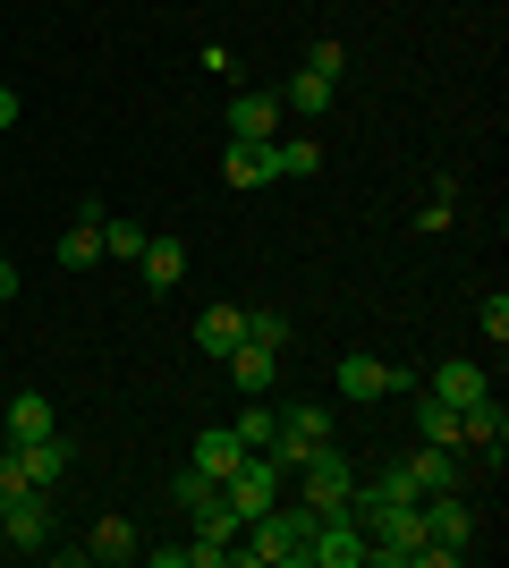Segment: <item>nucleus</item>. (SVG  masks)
Returning <instances> with one entry per match:
<instances>
[{
	"instance_id": "obj_1",
	"label": "nucleus",
	"mask_w": 509,
	"mask_h": 568,
	"mask_svg": "<svg viewBox=\"0 0 509 568\" xmlns=\"http://www.w3.org/2000/svg\"><path fill=\"white\" fill-rule=\"evenodd\" d=\"M323 442H339V433H332V407H297V399H289V416L272 425L264 458H272V467H281V475H297V467H306V458L323 450Z\"/></svg>"
},
{
	"instance_id": "obj_2",
	"label": "nucleus",
	"mask_w": 509,
	"mask_h": 568,
	"mask_svg": "<svg viewBox=\"0 0 509 568\" xmlns=\"http://www.w3.org/2000/svg\"><path fill=\"white\" fill-rule=\"evenodd\" d=\"M281 493H289V475L272 467L264 450H246L238 467L221 475V500H230V509H238V526H255V518H264V509H272V500H281Z\"/></svg>"
},
{
	"instance_id": "obj_3",
	"label": "nucleus",
	"mask_w": 509,
	"mask_h": 568,
	"mask_svg": "<svg viewBox=\"0 0 509 568\" xmlns=\"http://www.w3.org/2000/svg\"><path fill=\"white\" fill-rule=\"evenodd\" d=\"M348 484H357V467H348V450L339 442H323L306 467H297V500L315 509V518H332V509H348Z\"/></svg>"
},
{
	"instance_id": "obj_4",
	"label": "nucleus",
	"mask_w": 509,
	"mask_h": 568,
	"mask_svg": "<svg viewBox=\"0 0 509 568\" xmlns=\"http://www.w3.org/2000/svg\"><path fill=\"white\" fill-rule=\"evenodd\" d=\"M416 518H425V544H441L450 560H467V535H476L467 493H425V500H416Z\"/></svg>"
},
{
	"instance_id": "obj_5",
	"label": "nucleus",
	"mask_w": 509,
	"mask_h": 568,
	"mask_svg": "<svg viewBox=\"0 0 509 568\" xmlns=\"http://www.w3.org/2000/svg\"><path fill=\"white\" fill-rule=\"evenodd\" d=\"M339 399H399V390H416L408 365H383V356H339Z\"/></svg>"
},
{
	"instance_id": "obj_6",
	"label": "nucleus",
	"mask_w": 509,
	"mask_h": 568,
	"mask_svg": "<svg viewBox=\"0 0 509 568\" xmlns=\"http://www.w3.org/2000/svg\"><path fill=\"white\" fill-rule=\"evenodd\" d=\"M69 467H77L69 433H43V442H18V475H26V493H60V484H69Z\"/></svg>"
},
{
	"instance_id": "obj_7",
	"label": "nucleus",
	"mask_w": 509,
	"mask_h": 568,
	"mask_svg": "<svg viewBox=\"0 0 509 568\" xmlns=\"http://www.w3.org/2000/svg\"><path fill=\"white\" fill-rule=\"evenodd\" d=\"M306 568H365V526L348 509H332L315 526V544H306Z\"/></svg>"
},
{
	"instance_id": "obj_8",
	"label": "nucleus",
	"mask_w": 509,
	"mask_h": 568,
	"mask_svg": "<svg viewBox=\"0 0 509 568\" xmlns=\"http://www.w3.org/2000/svg\"><path fill=\"white\" fill-rule=\"evenodd\" d=\"M51 493H18L9 509H0V544H18V551H51Z\"/></svg>"
},
{
	"instance_id": "obj_9",
	"label": "nucleus",
	"mask_w": 509,
	"mask_h": 568,
	"mask_svg": "<svg viewBox=\"0 0 509 568\" xmlns=\"http://www.w3.org/2000/svg\"><path fill=\"white\" fill-rule=\"evenodd\" d=\"M416 390H434L441 407H476V399L492 390V382H485V365H476V356H441V365H434L425 382H416Z\"/></svg>"
},
{
	"instance_id": "obj_10",
	"label": "nucleus",
	"mask_w": 509,
	"mask_h": 568,
	"mask_svg": "<svg viewBox=\"0 0 509 568\" xmlns=\"http://www.w3.org/2000/svg\"><path fill=\"white\" fill-rule=\"evenodd\" d=\"M221 179H230V187H264V179H281L272 136H230V144H221Z\"/></svg>"
},
{
	"instance_id": "obj_11",
	"label": "nucleus",
	"mask_w": 509,
	"mask_h": 568,
	"mask_svg": "<svg viewBox=\"0 0 509 568\" xmlns=\"http://www.w3.org/2000/svg\"><path fill=\"white\" fill-rule=\"evenodd\" d=\"M136 272H145V288H153V297H170V288H179V281H187V237H145V246H136Z\"/></svg>"
},
{
	"instance_id": "obj_12",
	"label": "nucleus",
	"mask_w": 509,
	"mask_h": 568,
	"mask_svg": "<svg viewBox=\"0 0 509 568\" xmlns=\"http://www.w3.org/2000/svg\"><path fill=\"white\" fill-rule=\"evenodd\" d=\"M281 94H255V85H238L230 94V136H281Z\"/></svg>"
},
{
	"instance_id": "obj_13",
	"label": "nucleus",
	"mask_w": 509,
	"mask_h": 568,
	"mask_svg": "<svg viewBox=\"0 0 509 568\" xmlns=\"http://www.w3.org/2000/svg\"><path fill=\"white\" fill-rule=\"evenodd\" d=\"M0 425H9V450H18V442H43V433H60V416H51L43 390H18V399L0 407Z\"/></svg>"
},
{
	"instance_id": "obj_14",
	"label": "nucleus",
	"mask_w": 509,
	"mask_h": 568,
	"mask_svg": "<svg viewBox=\"0 0 509 568\" xmlns=\"http://www.w3.org/2000/svg\"><path fill=\"white\" fill-rule=\"evenodd\" d=\"M221 365H230V382H238L246 399H264L272 382H281V356H272V348H255V339H238V348L221 356Z\"/></svg>"
},
{
	"instance_id": "obj_15",
	"label": "nucleus",
	"mask_w": 509,
	"mask_h": 568,
	"mask_svg": "<svg viewBox=\"0 0 509 568\" xmlns=\"http://www.w3.org/2000/svg\"><path fill=\"white\" fill-rule=\"evenodd\" d=\"M136 551H145V535H136L128 518H94V526H85V560L120 568V560H136Z\"/></svg>"
},
{
	"instance_id": "obj_16",
	"label": "nucleus",
	"mask_w": 509,
	"mask_h": 568,
	"mask_svg": "<svg viewBox=\"0 0 509 568\" xmlns=\"http://www.w3.org/2000/svg\"><path fill=\"white\" fill-rule=\"evenodd\" d=\"M238 339H246V306H204L195 314V348L204 356H230Z\"/></svg>"
},
{
	"instance_id": "obj_17",
	"label": "nucleus",
	"mask_w": 509,
	"mask_h": 568,
	"mask_svg": "<svg viewBox=\"0 0 509 568\" xmlns=\"http://www.w3.org/2000/svg\"><path fill=\"white\" fill-rule=\"evenodd\" d=\"M459 442H476V450H501V442H509V407L492 399V390L476 407H459Z\"/></svg>"
},
{
	"instance_id": "obj_18",
	"label": "nucleus",
	"mask_w": 509,
	"mask_h": 568,
	"mask_svg": "<svg viewBox=\"0 0 509 568\" xmlns=\"http://www.w3.org/2000/svg\"><path fill=\"white\" fill-rule=\"evenodd\" d=\"M408 467H416V484H425V493H467V467H459V450H434V442H425V450H416Z\"/></svg>"
},
{
	"instance_id": "obj_19",
	"label": "nucleus",
	"mask_w": 509,
	"mask_h": 568,
	"mask_svg": "<svg viewBox=\"0 0 509 568\" xmlns=\"http://www.w3.org/2000/svg\"><path fill=\"white\" fill-rule=\"evenodd\" d=\"M238 458H246V442H238L230 425H204V433H195V467L213 475V484H221L230 467H238Z\"/></svg>"
},
{
	"instance_id": "obj_20",
	"label": "nucleus",
	"mask_w": 509,
	"mask_h": 568,
	"mask_svg": "<svg viewBox=\"0 0 509 568\" xmlns=\"http://www.w3.org/2000/svg\"><path fill=\"white\" fill-rule=\"evenodd\" d=\"M332 94H339L332 77H315V69H297L289 85H281V111H297V119H323V111H332Z\"/></svg>"
},
{
	"instance_id": "obj_21",
	"label": "nucleus",
	"mask_w": 509,
	"mask_h": 568,
	"mask_svg": "<svg viewBox=\"0 0 509 568\" xmlns=\"http://www.w3.org/2000/svg\"><path fill=\"white\" fill-rule=\"evenodd\" d=\"M51 255H60V272H94V263H102V221L60 230V246H51Z\"/></svg>"
},
{
	"instance_id": "obj_22",
	"label": "nucleus",
	"mask_w": 509,
	"mask_h": 568,
	"mask_svg": "<svg viewBox=\"0 0 509 568\" xmlns=\"http://www.w3.org/2000/svg\"><path fill=\"white\" fill-rule=\"evenodd\" d=\"M416 442H434V450H459V407H441L434 390H416Z\"/></svg>"
},
{
	"instance_id": "obj_23",
	"label": "nucleus",
	"mask_w": 509,
	"mask_h": 568,
	"mask_svg": "<svg viewBox=\"0 0 509 568\" xmlns=\"http://www.w3.org/2000/svg\"><path fill=\"white\" fill-rule=\"evenodd\" d=\"M272 162H281V179H315V170H323V144L315 136H272Z\"/></svg>"
},
{
	"instance_id": "obj_24",
	"label": "nucleus",
	"mask_w": 509,
	"mask_h": 568,
	"mask_svg": "<svg viewBox=\"0 0 509 568\" xmlns=\"http://www.w3.org/2000/svg\"><path fill=\"white\" fill-rule=\"evenodd\" d=\"M221 493V484H213V475H204V467H195V458H187V467H179V475H170V500H179V509H204V500H213Z\"/></svg>"
},
{
	"instance_id": "obj_25",
	"label": "nucleus",
	"mask_w": 509,
	"mask_h": 568,
	"mask_svg": "<svg viewBox=\"0 0 509 568\" xmlns=\"http://www.w3.org/2000/svg\"><path fill=\"white\" fill-rule=\"evenodd\" d=\"M136 246H145V230H136V221L102 213V255H128V263H136Z\"/></svg>"
},
{
	"instance_id": "obj_26",
	"label": "nucleus",
	"mask_w": 509,
	"mask_h": 568,
	"mask_svg": "<svg viewBox=\"0 0 509 568\" xmlns=\"http://www.w3.org/2000/svg\"><path fill=\"white\" fill-rule=\"evenodd\" d=\"M272 425H281V407H238V425H230V433H238L246 450H264V442H272Z\"/></svg>"
},
{
	"instance_id": "obj_27",
	"label": "nucleus",
	"mask_w": 509,
	"mask_h": 568,
	"mask_svg": "<svg viewBox=\"0 0 509 568\" xmlns=\"http://www.w3.org/2000/svg\"><path fill=\"white\" fill-rule=\"evenodd\" d=\"M246 339H255V348H289V314H246Z\"/></svg>"
},
{
	"instance_id": "obj_28",
	"label": "nucleus",
	"mask_w": 509,
	"mask_h": 568,
	"mask_svg": "<svg viewBox=\"0 0 509 568\" xmlns=\"http://www.w3.org/2000/svg\"><path fill=\"white\" fill-rule=\"evenodd\" d=\"M195 69H213L221 85H238V51H230V43H204V51H195Z\"/></svg>"
},
{
	"instance_id": "obj_29",
	"label": "nucleus",
	"mask_w": 509,
	"mask_h": 568,
	"mask_svg": "<svg viewBox=\"0 0 509 568\" xmlns=\"http://www.w3.org/2000/svg\"><path fill=\"white\" fill-rule=\"evenodd\" d=\"M306 69H315V77H332V85H339V69H348V51H339V43H315V51H306Z\"/></svg>"
},
{
	"instance_id": "obj_30",
	"label": "nucleus",
	"mask_w": 509,
	"mask_h": 568,
	"mask_svg": "<svg viewBox=\"0 0 509 568\" xmlns=\"http://www.w3.org/2000/svg\"><path fill=\"white\" fill-rule=\"evenodd\" d=\"M476 323H485V339H509V297H501V288L485 297V314H476Z\"/></svg>"
},
{
	"instance_id": "obj_31",
	"label": "nucleus",
	"mask_w": 509,
	"mask_h": 568,
	"mask_svg": "<svg viewBox=\"0 0 509 568\" xmlns=\"http://www.w3.org/2000/svg\"><path fill=\"white\" fill-rule=\"evenodd\" d=\"M18 493H26V475H18V450H0V509H9Z\"/></svg>"
},
{
	"instance_id": "obj_32",
	"label": "nucleus",
	"mask_w": 509,
	"mask_h": 568,
	"mask_svg": "<svg viewBox=\"0 0 509 568\" xmlns=\"http://www.w3.org/2000/svg\"><path fill=\"white\" fill-rule=\"evenodd\" d=\"M0 297H18V263L0 255Z\"/></svg>"
},
{
	"instance_id": "obj_33",
	"label": "nucleus",
	"mask_w": 509,
	"mask_h": 568,
	"mask_svg": "<svg viewBox=\"0 0 509 568\" xmlns=\"http://www.w3.org/2000/svg\"><path fill=\"white\" fill-rule=\"evenodd\" d=\"M9 119H18V94H9V85H0V128H9Z\"/></svg>"
}]
</instances>
